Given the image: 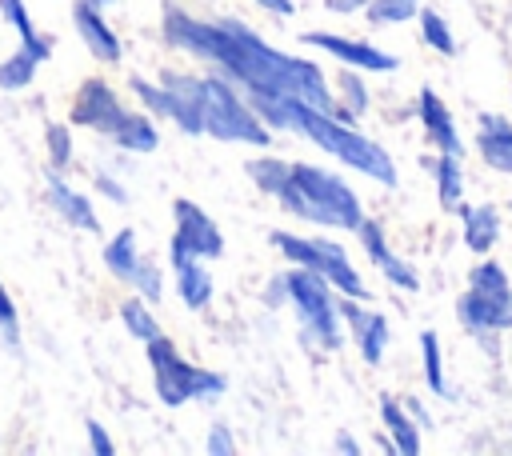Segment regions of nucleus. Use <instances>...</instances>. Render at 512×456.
Listing matches in <instances>:
<instances>
[{
    "label": "nucleus",
    "instance_id": "obj_1",
    "mask_svg": "<svg viewBox=\"0 0 512 456\" xmlns=\"http://www.w3.org/2000/svg\"><path fill=\"white\" fill-rule=\"evenodd\" d=\"M160 32L172 48L208 60L220 68V76H228L232 84H240L244 92H272V96H292L304 104H316L324 112L336 108V96L320 72L316 60L304 56H288L280 48H272L260 32H252L248 24L232 20V16H216V20H200L188 16L180 8H164Z\"/></svg>",
    "mask_w": 512,
    "mask_h": 456
},
{
    "label": "nucleus",
    "instance_id": "obj_2",
    "mask_svg": "<svg viewBox=\"0 0 512 456\" xmlns=\"http://www.w3.org/2000/svg\"><path fill=\"white\" fill-rule=\"evenodd\" d=\"M244 100L252 104V112L276 128V132H300L304 140H312L316 148H324L328 156H336L344 168L376 180L380 188H396V164L392 156L368 140L364 132H356L352 124L336 120L332 112L316 108V104H304V100H292V96H272V92H244Z\"/></svg>",
    "mask_w": 512,
    "mask_h": 456
},
{
    "label": "nucleus",
    "instance_id": "obj_3",
    "mask_svg": "<svg viewBox=\"0 0 512 456\" xmlns=\"http://www.w3.org/2000/svg\"><path fill=\"white\" fill-rule=\"evenodd\" d=\"M276 200L288 216L308 220L316 228L356 232V224L364 220V204L348 188V180H340L336 172H328L320 164H304V160L288 164V176H284Z\"/></svg>",
    "mask_w": 512,
    "mask_h": 456
},
{
    "label": "nucleus",
    "instance_id": "obj_4",
    "mask_svg": "<svg viewBox=\"0 0 512 456\" xmlns=\"http://www.w3.org/2000/svg\"><path fill=\"white\" fill-rule=\"evenodd\" d=\"M192 88V104L200 116V132L224 144H252V148H268L272 144V128L252 112V104L236 92V84L228 76H188Z\"/></svg>",
    "mask_w": 512,
    "mask_h": 456
},
{
    "label": "nucleus",
    "instance_id": "obj_5",
    "mask_svg": "<svg viewBox=\"0 0 512 456\" xmlns=\"http://www.w3.org/2000/svg\"><path fill=\"white\" fill-rule=\"evenodd\" d=\"M456 320L484 348H492V336L512 328V280L500 260H480L468 272V288L456 300Z\"/></svg>",
    "mask_w": 512,
    "mask_h": 456
},
{
    "label": "nucleus",
    "instance_id": "obj_6",
    "mask_svg": "<svg viewBox=\"0 0 512 456\" xmlns=\"http://www.w3.org/2000/svg\"><path fill=\"white\" fill-rule=\"evenodd\" d=\"M284 288H288V308L300 320V336L316 352H336L344 344V328H340V308H336L332 284L320 272L292 264L284 272Z\"/></svg>",
    "mask_w": 512,
    "mask_h": 456
},
{
    "label": "nucleus",
    "instance_id": "obj_7",
    "mask_svg": "<svg viewBox=\"0 0 512 456\" xmlns=\"http://www.w3.org/2000/svg\"><path fill=\"white\" fill-rule=\"evenodd\" d=\"M144 352H148V364H152L156 396H160V404H168V408H180V404H188V400H216V396H224V388H228V380H224L220 372H208V368L184 360V356L176 352V344H172L164 332L152 336V340L144 344Z\"/></svg>",
    "mask_w": 512,
    "mask_h": 456
},
{
    "label": "nucleus",
    "instance_id": "obj_8",
    "mask_svg": "<svg viewBox=\"0 0 512 456\" xmlns=\"http://www.w3.org/2000/svg\"><path fill=\"white\" fill-rule=\"evenodd\" d=\"M268 240L276 244V252H280L284 260L320 272L340 296H352V300H368V296H372L368 284H364V276L352 268L344 244L324 240V236H296V232H284V228H276Z\"/></svg>",
    "mask_w": 512,
    "mask_h": 456
},
{
    "label": "nucleus",
    "instance_id": "obj_9",
    "mask_svg": "<svg viewBox=\"0 0 512 456\" xmlns=\"http://www.w3.org/2000/svg\"><path fill=\"white\" fill-rule=\"evenodd\" d=\"M172 240H168V260H216L224 256V236L216 228V220L188 196L172 200Z\"/></svg>",
    "mask_w": 512,
    "mask_h": 456
},
{
    "label": "nucleus",
    "instance_id": "obj_10",
    "mask_svg": "<svg viewBox=\"0 0 512 456\" xmlns=\"http://www.w3.org/2000/svg\"><path fill=\"white\" fill-rule=\"evenodd\" d=\"M124 112H128V108L120 104L116 88H112L108 80H100V76L84 80L80 92L72 96V124L92 128V132H100V136H108Z\"/></svg>",
    "mask_w": 512,
    "mask_h": 456
},
{
    "label": "nucleus",
    "instance_id": "obj_11",
    "mask_svg": "<svg viewBox=\"0 0 512 456\" xmlns=\"http://www.w3.org/2000/svg\"><path fill=\"white\" fill-rule=\"evenodd\" d=\"M304 44L328 52L332 60H340L344 68H356V72H392L396 68V56L368 40H352V36H336V32H308Z\"/></svg>",
    "mask_w": 512,
    "mask_h": 456
},
{
    "label": "nucleus",
    "instance_id": "obj_12",
    "mask_svg": "<svg viewBox=\"0 0 512 456\" xmlns=\"http://www.w3.org/2000/svg\"><path fill=\"white\" fill-rule=\"evenodd\" d=\"M360 304H364V300H352V296L336 300L340 320H348L360 356H364L368 364H380V360H384V348H388V340H392V324H388L384 312H368V308H360Z\"/></svg>",
    "mask_w": 512,
    "mask_h": 456
},
{
    "label": "nucleus",
    "instance_id": "obj_13",
    "mask_svg": "<svg viewBox=\"0 0 512 456\" xmlns=\"http://www.w3.org/2000/svg\"><path fill=\"white\" fill-rule=\"evenodd\" d=\"M356 232H360V244H364L368 264H376L388 284H396V288H404V292H416V288H420L416 268H412L408 260H400V256L388 248V236H384V224H380V220H368V216H364V220L356 224Z\"/></svg>",
    "mask_w": 512,
    "mask_h": 456
},
{
    "label": "nucleus",
    "instance_id": "obj_14",
    "mask_svg": "<svg viewBox=\"0 0 512 456\" xmlns=\"http://www.w3.org/2000/svg\"><path fill=\"white\" fill-rule=\"evenodd\" d=\"M72 24H76L84 48H88L100 64H120V60H124V44H120V36L112 32V24L104 20V12H100L96 4L76 0V4H72Z\"/></svg>",
    "mask_w": 512,
    "mask_h": 456
},
{
    "label": "nucleus",
    "instance_id": "obj_15",
    "mask_svg": "<svg viewBox=\"0 0 512 456\" xmlns=\"http://www.w3.org/2000/svg\"><path fill=\"white\" fill-rule=\"evenodd\" d=\"M416 116H420V124H424V132H428V140H432V148H436V152L464 156L460 128H456V120H452L448 104H444L432 88H420V92H416Z\"/></svg>",
    "mask_w": 512,
    "mask_h": 456
},
{
    "label": "nucleus",
    "instance_id": "obj_16",
    "mask_svg": "<svg viewBox=\"0 0 512 456\" xmlns=\"http://www.w3.org/2000/svg\"><path fill=\"white\" fill-rule=\"evenodd\" d=\"M44 196H48V208L60 212V220H68L72 228H80V232H100V216H96L92 200H88L80 188H72L60 172H48Z\"/></svg>",
    "mask_w": 512,
    "mask_h": 456
},
{
    "label": "nucleus",
    "instance_id": "obj_17",
    "mask_svg": "<svg viewBox=\"0 0 512 456\" xmlns=\"http://www.w3.org/2000/svg\"><path fill=\"white\" fill-rule=\"evenodd\" d=\"M476 152L492 172L512 176V120L500 112L476 116Z\"/></svg>",
    "mask_w": 512,
    "mask_h": 456
},
{
    "label": "nucleus",
    "instance_id": "obj_18",
    "mask_svg": "<svg viewBox=\"0 0 512 456\" xmlns=\"http://www.w3.org/2000/svg\"><path fill=\"white\" fill-rule=\"evenodd\" d=\"M456 216L464 220V248H472L476 256H484V252H492L496 248V240H500V228H504V220H500V212H496V204H456Z\"/></svg>",
    "mask_w": 512,
    "mask_h": 456
},
{
    "label": "nucleus",
    "instance_id": "obj_19",
    "mask_svg": "<svg viewBox=\"0 0 512 456\" xmlns=\"http://www.w3.org/2000/svg\"><path fill=\"white\" fill-rule=\"evenodd\" d=\"M380 420L388 428V440L396 448V456H420L424 440H420V424L412 420V412L396 400V396H380Z\"/></svg>",
    "mask_w": 512,
    "mask_h": 456
},
{
    "label": "nucleus",
    "instance_id": "obj_20",
    "mask_svg": "<svg viewBox=\"0 0 512 456\" xmlns=\"http://www.w3.org/2000/svg\"><path fill=\"white\" fill-rule=\"evenodd\" d=\"M172 268H176V296H180V304H184L188 312L208 308L216 284H212L204 260H180V264H172Z\"/></svg>",
    "mask_w": 512,
    "mask_h": 456
},
{
    "label": "nucleus",
    "instance_id": "obj_21",
    "mask_svg": "<svg viewBox=\"0 0 512 456\" xmlns=\"http://www.w3.org/2000/svg\"><path fill=\"white\" fill-rule=\"evenodd\" d=\"M108 140L124 152H156L160 148V132H156L148 112H124L116 120V128L108 132Z\"/></svg>",
    "mask_w": 512,
    "mask_h": 456
},
{
    "label": "nucleus",
    "instance_id": "obj_22",
    "mask_svg": "<svg viewBox=\"0 0 512 456\" xmlns=\"http://www.w3.org/2000/svg\"><path fill=\"white\" fill-rule=\"evenodd\" d=\"M0 16L12 24L20 48H28L40 64L52 56V36H40V32L32 28V16H28V4H24V0H0Z\"/></svg>",
    "mask_w": 512,
    "mask_h": 456
},
{
    "label": "nucleus",
    "instance_id": "obj_23",
    "mask_svg": "<svg viewBox=\"0 0 512 456\" xmlns=\"http://www.w3.org/2000/svg\"><path fill=\"white\" fill-rule=\"evenodd\" d=\"M428 168H432L440 204H444L448 212H456V204L464 200V160H460V156H448V152H436V160H432Z\"/></svg>",
    "mask_w": 512,
    "mask_h": 456
},
{
    "label": "nucleus",
    "instance_id": "obj_24",
    "mask_svg": "<svg viewBox=\"0 0 512 456\" xmlns=\"http://www.w3.org/2000/svg\"><path fill=\"white\" fill-rule=\"evenodd\" d=\"M364 108H368V84L356 76V68L340 72L336 76V108H332V116L344 120V124H356V116Z\"/></svg>",
    "mask_w": 512,
    "mask_h": 456
},
{
    "label": "nucleus",
    "instance_id": "obj_25",
    "mask_svg": "<svg viewBox=\"0 0 512 456\" xmlns=\"http://www.w3.org/2000/svg\"><path fill=\"white\" fill-rule=\"evenodd\" d=\"M104 264H108V272H112L116 280H128V276H132V268L140 264V244H136V232H132V228H120V232L104 244Z\"/></svg>",
    "mask_w": 512,
    "mask_h": 456
},
{
    "label": "nucleus",
    "instance_id": "obj_26",
    "mask_svg": "<svg viewBox=\"0 0 512 456\" xmlns=\"http://www.w3.org/2000/svg\"><path fill=\"white\" fill-rule=\"evenodd\" d=\"M36 68H40V60H36L28 48L16 44V52L0 60V88H4V92H20V88H28L32 76H36Z\"/></svg>",
    "mask_w": 512,
    "mask_h": 456
},
{
    "label": "nucleus",
    "instance_id": "obj_27",
    "mask_svg": "<svg viewBox=\"0 0 512 456\" xmlns=\"http://www.w3.org/2000/svg\"><path fill=\"white\" fill-rule=\"evenodd\" d=\"M416 20H420V36H424V44H428L432 52H440V56H456V36H452L444 12H436V8H420Z\"/></svg>",
    "mask_w": 512,
    "mask_h": 456
},
{
    "label": "nucleus",
    "instance_id": "obj_28",
    "mask_svg": "<svg viewBox=\"0 0 512 456\" xmlns=\"http://www.w3.org/2000/svg\"><path fill=\"white\" fill-rule=\"evenodd\" d=\"M420 360H424V384L432 388V396H448V380H444V356H440V336L432 328L420 332Z\"/></svg>",
    "mask_w": 512,
    "mask_h": 456
},
{
    "label": "nucleus",
    "instance_id": "obj_29",
    "mask_svg": "<svg viewBox=\"0 0 512 456\" xmlns=\"http://www.w3.org/2000/svg\"><path fill=\"white\" fill-rule=\"evenodd\" d=\"M288 164L292 160H280V156H256V160H248L244 164V172H248V180L260 188V192H268V196H276L280 192V184H284V176H288Z\"/></svg>",
    "mask_w": 512,
    "mask_h": 456
},
{
    "label": "nucleus",
    "instance_id": "obj_30",
    "mask_svg": "<svg viewBox=\"0 0 512 456\" xmlns=\"http://www.w3.org/2000/svg\"><path fill=\"white\" fill-rule=\"evenodd\" d=\"M120 324H124L140 344H148L152 336H160V324H156V316H152L148 300H140V296H132V300H124V304H120Z\"/></svg>",
    "mask_w": 512,
    "mask_h": 456
},
{
    "label": "nucleus",
    "instance_id": "obj_31",
    "mask_svg": "<svg viewBox=\"0 0 512 456\" xmlns=\"http://www.w3.org/2000/svg\"><path fill=\"white\" fill-rule=\"evenodd\" d=\"M420 12V0H368L364 4V20L376 24V28H392V24H404Z\"/></svg>",
    "mask_w": 512,
    "mask_h": 456
},
{
    "label": "nucleus",
    "instance_id": "obj_32",
    "mask_svg": "<svg viewBox=\"0 0 512 456\" xmlns=\"http://www.w3.org/2000/svg\"><path fill=\"white\" fill-rule=\"evenodd\" d=\"M128 284H132V288H136V296H140V300H148V304H156V300L164 296V276H160V264H156V260H148V256H140V264L132 268Z\"/></svg>",
    "mask_w": 512,
    "mask_h": 456
},
{
    "label": "nucleus",
    "instance_id": "obj_33",
    "mask_svg": "<svg viewBox=\"0 0 512 456\" xmlns=\"http://www.w3.org/2000/svg\"><path fill=\"white\" fill-rule=\"evenodd\" d=\"M44 144H48V164H52V172H64V168L72 164V128H68V124H48Z\"/></svg>",
    "mask_w": 512,
    "mask_h": 456
},
{
    "label": "nucleus",
    "instance_id": "obj_34",
    "mask_svg": "<svg viewBox=\"0 0 512 456\" xmlns=\"http://www.w3.org/2000/svg\"><path fill=\"white\" fill-rule=\"evenodd\" d=\"M204 452H208V456H232V452H236V440H232L228 424H212V428H208Z\"/></svg>",
    "mask_w": 512,
    "mask_h": 456
},
{
    "label": "nucleus",
    "instance_id": "obj_35",
    "mask_svg": "<svg viewBox=\"0 0 512 456\" xmlns=\"http://www.w3.org/2000/svg\"><path fill=\"white\" fill-rule=\"evenodd\" d=\"M84 432H88V448L96 456H116V444H112V436H108V428L100 420H84Z\"/></svg>",
    "mask_w": 512,
    "mask_h": 456
},
{
    "label": "nucleus",
    "instance_id": "obj_36",
    "mask_svg": "<svg viewBox=\"0 0 512 456\" xmlns=\"http://www.w3.org/2000/svg\"><path fill=\"white\" fill-rule=\"evenodd\" d=\"M0 332H4V340H16V332H20V324H16V304H12L8 288H4V280H0Z\"/></svg>",
    "mask_w": 512,
    "mask_h": 456
},
{
    "label": "nucleus",
    "instance_id": "obj_37",
    "mask_svg": "<svg viewBox=\"0 0 512 456\" xmlns=\"http://www.w3.org/2000/svg\"><path fill=\"white\" fill-rule=\"evenodd\" d=\"M96 188H100V192H104L108 200H116V204H128V188H124V184H120L116 176H108L104 168L96 172Z\"/></svg>",
    "mask_w": 512,
    "mask_h": 456
},
{
    "label": "nucleus",
    "instance_id": "obj_38",
    "mask_svg": "<svg viewBox=\"0 0 512 456\" xmlns=\"http://www.w3.org/2000/svg\"><path fill=\"white\" fill-rule=\"evenodd\" d=\"M264 300H268V308H284V304H288V288H284V276H276V280L264 288Z\"/></svg>",
    "mask_w": 512,
    "mask_h": 456
},
{
    "label": "nucleus",
    "instance_id": "obj_39",
    "mask_svg": "<svg viewBox=\"0 0 512 456\" xmlns=\"http://www.w3.org/2000/svg\"><path fill=\"white\" fill-rule=\"evenodd\" d=\"M332 452H340V456H360V444H356L348 432H336V440H332Z\"/></svg>",
    "mask_w": 512,
    "mask_h": 456
},
{
    "label": "nucleus",
    "instance_id": "obj_40",
    "mask_svg": "<svg viewBox=\"0 0 512 456\" xmlns=\"http://www.w3.org/2000/svg\"><path fill=\"white\" fill-rule=\"evenodd\" d=\"M252 4H260L264 12H272V16H292L296 12V4L292 0H252Z\"/></svg>",
    "mask_w": 512,
    "mask_h": 456
},
{
    "label": "nucleus",
    "instance_id": "obj_41",
    "mask_svg": "<svg viewBox=\"0 0 512 456\" xmlns=\"http://www.w3.org/2000/svg\"><path fill=\"white\" fill-rule=\"evenodd\" d=\"M368 0H324L328 12H364Z\"/></svg>",
    "mask_w": 512,
    "mask_h": 456
},
{
    "label": "nucleus",
    "instance_id": "obj_42",
    "mask_svg": "<svg viewBox=\"0 0 512 456\" xmlns=\"http://www.w3.org/2000/svg\"><path fill=\"white\" fill-rule=\"evenodd\" d=\"M88 4H96V8L104 12V8H108V4H116V0H88Z\"/></svg>",
    "mask_w": 512,
    "mask_h": 456
},
{
    "label": "nucleus",
    "instance_id": "obj_43",
    "mask_svg": "<svg viewBox=\"0 0 512 456\" xmlns=\"http://www.w3.org/2000/svg\"><path fill=\"white\" fill-rule=\"evenodd\" d=\"M508 212H512V204H508Z\"/></svg>",
    "mask_w": 512,
    "mask_h": 456
}]
</instances>
